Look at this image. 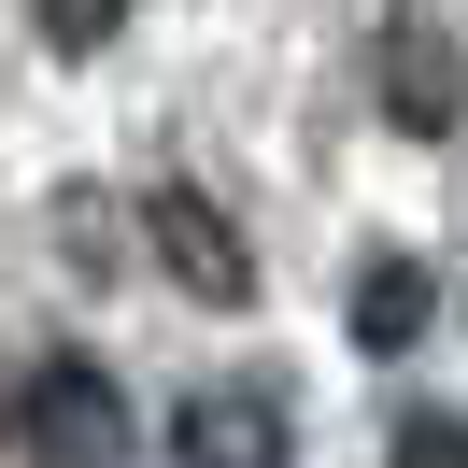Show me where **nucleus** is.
Wrapping results in <instances>:
<instances>
[{
	"label": "nucleus",
	"instance_id": "f257e3e1",
	"mask_svg": "<svg viewBox=\"0 0 468 468\" xmlns=\"http://www.w3.org/2000/svg\"><path fill=\"white\" fill-rule=\"evenodd\" d=\"M15 440H29V468H128V398H114V369L58 355V369L29 383V411H15Z\"/></svg>",
	"mask_w": 468,
	"mask_h": 468
},
{
	"label": "nucleus",
	"instance_id": "f03ea898",
	"mask_svg": "<svg viewBox=\"0 0 468 468\" xmlns=\"http://www.w3.org/2000/svg\"><path fill=\"white\" fill-rule=\"evenodd\" d=\"M143 241L171 256L185 298H213V313H241V298H256V256H241V228L199 199V185H156V199H143Z\"/></svg>",
	"mask_w": 468,
	"mask_h": 468
},
{
	"label": "nucleus",
	"instance_id": "7ed1b4c3",
	"mask_svg": "<svg viewBox=\"0 0 468 468\" xmlns=\"http://www.w3.org/2000/svg\"><path fill=\"white\" fill-rule=\"evenodd\" d=\"M171 454L185 468H284V398L270 383H199L171 411Z\"/></svg>",
	"mask_w": 468,
	"mask_h": 468
},
{
	"label": "nucleus",
	"instance_id": "20e7f679",
	"mask_svg": "<svg viewBox=\"0 0 468 468\" xmlns=\"http://www.w3.org/2000/svg\"><path fill=\"white\" fill-rule=\"evenodd\" d=\"M383 114H398V128H426V143L468 114V71H454V43H440L426 15H411V29H383Z\"/></svg>",
	"mask_w": 468,
	"mask_h": 468
},
{
	"label": "nucleus",
	"instance_id": "39448f33",
	"mask_svg": "<svg viewBox=\"0 0 468 468\" xmlns=\"http://www.w3.org/2000/svg\"><path fill=\"white\" fill-rule=\"evenodd\" d=\"M426 270H411V256H369V284H355V341H369V355H411V341H426Z\"/></svg>",
	"mask_w": 468,
	"mask_h": 468
},
{
	"label": "nucleus",
	"instance_id": "423d86ee",
	"mask_svg": "<svg viewBox=\"0 0 468 468\" xmlns=\"http://www.w3.org/2000/svg\"><path fill=\"white\" fill-rule=\"evenodd\" d=\"M43 15V43H58V58H100V43L128 29V0H29Z\"/></svg>",
	"mask_w": 468,
	"mask_h": 468
},
{
	"label": "nucleus",
	"instance_id": "0eeeda50",
	"mask_svg": "<svg viewBox=\"0 0 468 468\" xmlns=\"http://www.w3.org/2000/svg\"><path fill=\"white\" fill-rule=\"evenodd\" d=\"M398 468H468V426H454V411H411V426H398Z\"/></svg>",
	"mask_w": 468,
	"mask_h": 468
}]
</instances>
